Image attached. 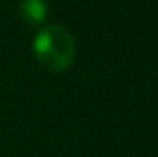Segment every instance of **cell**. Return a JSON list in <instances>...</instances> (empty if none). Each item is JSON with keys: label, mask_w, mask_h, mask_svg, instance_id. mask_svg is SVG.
Wrapping results in <instances>:
<instances>
[{"label": "cell", "mask_w": 158, "mask_h": 157, "mask_svg": "<svg viewBox=\"0 0 158 157\" xmlns=\"http://www.w3.org/2000/svg\"><path fill=\"white\" fill-rule=\"evenodd\" d=\"M34 56L46 71L50 73H62L72 67L76 59V40L72 38L64 26H44L36 34L32 43Z\"/></svg>", "instance_id": "obj_1"}, {"label": "cell", "mask_w": 158, "mask_h": 157, "mask_svg": "<svg viewBox=\"0 0 158 157\" xmlns=\"http://www.w3.org/2000/svg\"><path fill=\"white\" fill-rule=\"evenodd\" d=\"M18 14L22 22L30 24V26H40L48 16V4L46 0H20Z\"/></svg>", "instance_id": "obj_2"}]
</instances>
